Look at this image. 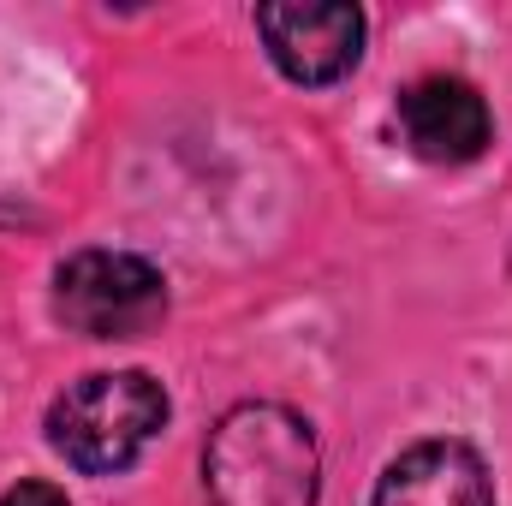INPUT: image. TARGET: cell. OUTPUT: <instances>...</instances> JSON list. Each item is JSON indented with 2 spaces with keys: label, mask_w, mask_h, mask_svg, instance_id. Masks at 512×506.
I'll return each instance as SVG.
<instances>
[{
  "label": "cell",
  "mask_w": 512,
  "mask_h": 506,
  "mask_svg": "<svg viewBox=\"0 0 512 506\" xmlns=\"http://www.w3.org/2000/svg\"><path fill=\"white\" fill-rule=\"evenodd\" d=\"M322 453L316 429L274 399L233 405L203 447L209 506H316Z\"/></svg>",
  "instance_id": "1"
},
{
  "label": "cell",
  "mask_w": 512,
  "mask_h": 506,
  "mask_svg": "<svg viewBox=\"0 0 512 506\" xmlns=\"http://www.w3.org/2000/svg\"><path fill=\"white\" fill-rule=\"evenodd\" d=\"M370 506H495L489 465L465 441H417L376 483Z\"/></svg>",
  "instance_id": "6"
},
{
  "label": "cell",
  "mask_w": 512,
  "mask_h": 506,
  "mask_svg": "<svg viewBox=\"0 0 512 506\" xmlns=\"http://www.w3.org/2000/svg\"><path fill=\"white\" fill-rule=\"evenodd\" d=\"M161 423H167V387L149 370H96L48 405V447L84 477H114L137 465V453L161 435Z\"/></svg>",
  "instance_id": "2"
},
{
  "label": "cell",
  "mask_w": 512,
  "mask_h": 506,
  "mask_svg": "<svg viewBox=\"0 0 512 506\" xmlns=\"http://www.w3.org/2000/svg\"><path fill=\"white\" fill-rule=\"evenodd\" d=\"M393 120H399L405 149L417 161H435V167H465L495 143L489 102L465 78H417L411 90H399Z\"/></svg>",
  "instance_id": "5"
},
{
  "label": "cell",
  "mask_w": 512,
  "mask_h": 506,
  "mask_svg": "<svg viewBox=\"0 0 512 506\" xmlns=\"http://www.w3.org/2000/svg\"><path fill=\"white\" fill-rule=\"evenodd\" d=\"M256 36L292 84H340L364 60V12L346 0H280L256 6Z\"/></svg>",
  "instance_id": "4"
},
{
  "label": "cell",
  "mask_w": 512,
  "mask_h": 506,
  "mask_svg": "<svg viewBox=\"0 0 512 506\" xmlns=\"http://www.w3.org/2000/svg\"><path fill=\"white\" fill-rule=\"evenodd\" d=\"M0 506H66V495L54 483H18V489L0 495Z\"/></svg>",
  "instance_id": "7"
},
{
  "label": "cell",
  "mask_w": 512,
  "mask_h": 506,
  "mask_svg": "<svg viewBox=\"0 0 512 506\" xmlns=\"http://www.w3.org/2000/svg\"><path fill=\"white\" fill-rule=\"evenodd\" d=\"M54 316L84 340H143L167 316V274L131 251H78L54 268Z\"/></svg>",
  "instance_id": "3"
}]
</instances>
